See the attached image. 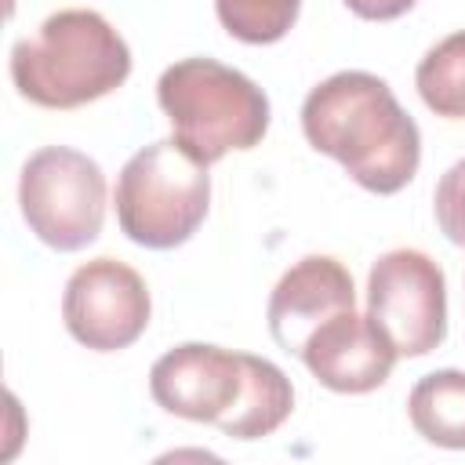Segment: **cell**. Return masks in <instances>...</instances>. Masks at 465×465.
I'll use <instances>...</instances> for the list:
<instances>
[{"mask_svg": "<svg viewBox=\"0 0 465 465\" xmlns=\"http://www.w3.org/2000/svg\"><path fill=\"white\" fill-rule=\"evenodd\" d=\"M305 142L338 160L345 174L378 196L400 193L421 163V131L392 87L363 69L320 80L302 102Z\"/></svg>", "mask_w": 465, "mask_h": 465, "instance_id": "cell-1", "label": "cell"}, {"mask_svg": "<svg viewBox=\"0 0 465 465\" xmlns=\"http://www.w3.org/2000/svg\"><path fill=\"white\" fill-rule=\"evenodd\" d=\"M7 65L25 102L40 109H76L124 87L131 76V47L98 11L62 7L11 47Z\"/></svg>", "mask_w": 465, "mask_h": 465, "instance_id": "cell-2", "label": "cell"}, {"mask_svg": "<svg viewBox=\"0 0 465 465\" xmlns=\"http://www.w3.org/2000/svg\"><path fill=\"white\" fill-rule=\"evenodd\" d=\"M156 102L171 120V138L207 167L232 149H254L269 131L265 91L218 58L167 65L156 80Z\"/></svg>", "mask_w": 465, "mask_h": 465, "instance_id": "cell-3", "label": "cell"}, {"mask_svg": "<svg viewBox=\"0 0 465 465\" xmlns=\"http://www.w3.org/2000/svg\"><path fill=\"white\" fill-rule=\"evenodd\" d=\"M116 222L124 236L149 251L193 240L211 207V174L174 138L142 145L116 174Z\"/></svg>", "mask_w": 465, "mask_h": 465, "instance_id": "cell-4", "label": "cell"}, {"mask_svg": "<svg viewBox=\"0 0 465 465\" xmlns=\"http://www.w3.org/2000/svg\"><path fill=\"white\" fill-rule=\"evenodd\" d=\"M18 207L29 232L51 251H84L105 222V174L80 149L44 145L22 163Z\"/></svg>", "mask_w": 465, "mask_h": 465, "instance_id": "cell-5", "label": "cell"}, {"mask_svg": "<svg viewBox=\"0 0 465 465\" xmlns=\"http://www.w3.org/2000/svg\"><path fill=\"white\" fill-rule=\"evenodd\" d=\"M367 316L396 356H429L447 338L443 269L414 247L385 251L367 272Z\"/></svg>", "mask_w": 465, "mask_h": 465, "instance_id": "cell-6", "label": "cell"}, {"mask_svg": "<svg viewBox=\"0 0 465 465\" xmlns=\"http://www.w3.org/2000/svg\"><path fill=\"white\" fill-rule=\"evenodd\" d=\"M153 316V298L145 280L120 258H91L65 280L62 294V320L65 331L94 349V352H120L134 345Z\"/></svg>", "mask_w": 465, "mask_h": 465, "instance_id": "cell-7", "label": "cell"}, {"mask_svg": "<svg viewBox=\"0 0 465 465\" xmlns=\"http://www.w3.org/2000/svg\"><path fill=\"white\" fill-rule=\"evenodd\" d=\"M247 389V352L207 341H182L167 349L149 371L156 407L185 421L225 425Z\"/></svg>", "mask_w": 465, "mask_h": 465, "instance_id": "cell-8", "label": "cell"}, {"mask_svg": "<svg viewBox=\"0 0 465 465\" xmlns=\"http://www.w3.org/2000/svg\"><path fill=\"white\" fill-rule=\"evenodd\" d=\"M298 360L323 389L363 396L389 381L400 356L389 345V338L371 323V316L345 309L309 334Z\"/></svg>", "mask_w": 465, "mask_h": 465, "instance_id": "cell-9", "label": "cell"}, {"mask_svg": "<svg viewBox=\"0 0 465 465\" xmlns=\"http://www.w3.org/2000/svg\"><path fill=\"white\" fill-rule=\"evenodd\" d=\"M345 309H356L352 272L331 254H305L272 287L265 320L272 341L298 356L309 334Z\"/></svg>", "mask_w": 465, "mask_h": 465, "instance_id": "cell-10", "label": "cell"}, {"mask_svg": "<svg viewBox=\"0 0 465 465\" xmlns=\"http://www.w3.org/2000/svg\"><path fill=\"white\" fill-rule=\"evenodd\" d=\"M407 418L425 443L465 450V371L443 367L418 378L407 396Z\"/></svg>", "mask_w": 465, "mask_h": 465, "instance_id": "cell-11", "label": "cell"}, {"mask_svg": "<svg viewBox=\"0 0 465 465\" xmlns=\"http://www.w3.org/2000/svg\"><path fill=\"white\" fill-rule=\"evenodd\" d=\"M291 411H294L291 378L272 360L247 352V389L236 414L222 425V432L232 440H262L272 436L291 418Z\"/></svg>", "mask_w": 465, "mask_h": 465, "instance_id": "cell-12", "label": "cell"}, {"mask_svg": "<svg viewBox=\"0 0 465 465\" xmlns=\"http://www.w3.org/2000/svg\"><path fill=\"white\" fill-rule=\"evenodd\" d=\"M414 87L421 102L443 120H465V29L432 44L418 69Z\"/></svg>", "mask_w": 465, "mask_h": 465, "instance_id": "cell-13", "label": "cell"}, {"mask_svg": "<svg viewBox=\"0 0 465 465\" xmlns=\"http://www.w3.org/2000/svg\"><path fill=\"white\" fill-rule=\"evenodd\" d=\"M302 0H214L222 29L240 44H276L298 22Z\"/></svg>", "mask_w": 465, "mask_h": 465, "instance_id": "cell-14", "label": "cell"}, {"mask_svg": "<svg viewBox=\"0 0 465 465\" xmlns=\"http://www.w3.org/2000/svg\"><path fill=\"white\" fill-rule=\"evenodd\" d=\"M432 214H436L440 232L454 247L465 251V156L440 174L436 193H432Z\"/></svg>", "mask_w": 465, "mask_h": 465, "instance_id": "cell-15", "label": "cell"}, {"mask_svg": "<svg viewBox=\"0 0 465 465\" xmlns=\"http://www.w3.org/2000/svg\"><path fill=\"white\" fill-rule=\"evenodd\" d=\"M418 0H345V7L363 18V22H392L400 15H407Z\"/></svg>", "mask_w": 465, "mask_h": 465, "instance_id": "cell-16", "label": "cell"}]
</instances>
